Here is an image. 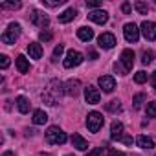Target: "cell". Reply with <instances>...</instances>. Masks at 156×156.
Wrapping results in <instances>:
<instances>
[{
    "instance_id": "38",
    "label": "cell",
    "mask_w": 156,
    "mask_h": 156,
    "mask_svg": "<svg viewBox=\"0 0 156 156\" xmlns=\"http://www.w3.org/2000/svg\"><path fill=\"white\" fill-rule=\"evenodd\" d=\"M108 156H127L125 152H121V151H116V149H112L110 152H108Z\"/></svg>"
},
{
    "instance_id": "14",
    "label": "cell",
    "mask_w": 156,
    "mask_h": 156,
    "mask_svg": "<svg viewBox=\"0 0 156 156\" xmlns=\"http://www.w3.org/2000/svg\"><path fill=\"white\" fill-rule=\"evenodd\" d=\"M119 62H121V64L127 68V72H129V70L132 68V64H134V51L129 50V48L123 50V51H121V59H119Z\"/></svg>"
},
{
    "instance_id": "13",
    "label": "cell",
    "mask_w": 156,
    "mask_h": 156,
    "mask_svg": "<svg viewBox=\"0 0 156 156\" xmlns=\"http://www.w3.org/2000/svg\"><path fill=\"white\" fill-rule=\"evenodd\" d=\"M79 90H81L79 79H70V81H66V85H64V94H66V96L75 98L77 94H79Z\"/></svg>"
},
{
    "instance_id": "27",
    "label": "cell",
    "mask_w": 156,
    "mask_h": 156,
    "mask_svg": "<svg viewBox=\"0 0 156 156\" xmlns=\"http://www.w3.org/2000/svg\"><path fill=\"white\" fill-rule=\"evenodd\" d=\"M134 81H136L138 85H141V83H145V81H147V73H145L143 70H140V72H136V73H134Z\"/></svg>"
},
{
    "instance_id": "22",
    "label": "cell",
    "mask_w": 156,
    "mask_h": 156,
    "mask_svg": "<svg viewBox=\"0 0 156 156\" xmlns=\"http://www.w3.org/2000/svg\"><path fill=\"white\" fill-rule=\"evenodd\" d=\"M17 107H19V112H22V114L30 112V101H28V98L26 96H19L17 98Z\"/></svg>"
},
{
    "instance_id": "21",
    "label": "cell",
    "mask_w": 156,
    "mask_h": 156,
    "mask_svg": "<svg viewBox=\"0 0 156 156\" xmlns=\"http://www.w3.org/2000/svg\"><path fill=\"white\" fill-rule=\"evenodd\" d=\"M136 145L140 149H152L154 147V141L151 138H147V136H138L136 138Z\"/></svg>"
},
{
    "instance_id": "1",
    "label": "cell",
    "mask_w": 156,
    "mask_h": 156,
    "mask_svg": "<svg viewBox=\"0 0 156 156\" xmlns=\"http://www.w3.org/2000/svg\"><path fill=\"white\" fill-rule=\"evenodd\" d=\"M62 88H64V87H62L59 81H51V83L48 85L46 92H42V101H44L46 105H55L57 99H59L61 94H62Z\"/></svg>"
},
{
    "instance_id": "11",
    "label": "cell",
    "mask_w": 156,
    "mask_h": 156,
    "mask_svg": "<svg viewBox=\"0 0 156 156\" xmlns=\"http://www.w3.org/2000/svg\"><path fill=\"white\" fill-rule=\"evenodd\" d=\"M88 19L92 20V22H96V24H107L108 22V13L107 11H103V9H94V11H90L88 13Z\"/></svg>"
},
{
    "instance_id": "18",
    "label": "cell",
    "mask_w": 156,
    "mask_h": 156,
    "mask_svg": "<svg viewBox=\"0 0 156 156\" xmlns=\"http://www.w3.org/2000/svg\"><path fill=\"white\" fill-rule=\"evenodd\" d=\"M28 53L31 59H41L42 57V46L39 42H30L28 44Z\"/></svg>"
},
{
    "instance_id": "33",
    "label": "cell",
    "mask_w": 156,
    "mask_h": 156,
    "mask_svg": "<svg viewBox=\"0 0 156 156\" xmlns=\"http://www.w3.org/2000/svg\"><path fill=\"white\" fill-rule=\"evenodd\" d=\"M151 61H152V51H151V50L143 51V55H141V62H143V64H149Z\"/></svg>"
},
{
    "instance_id": "25",
    "label": "cell",
    "mask_w": 156,
    "mask_h": 156,
    "mask_svg": "<svg viewBox=\"0 0 156 156\" xmlns=\"http://www.w3.org/2000/svg\"><path fill=\"white\" fill-rule=\"evenodd\" d=\"M20 2H19V0H17V2H2V4H0V8H2V9H20Z\"/></svg>"
},
{
    "instance_id": "10",
    "label": "cell",
    "mask_w": 156,
    "mask_h": 156,
    "mask_svg": "<svg viewBox=\"0 0 156 156\" xmlns=\"http://www.w3.org/2000/svg\"><path fill=\"white\" fill-rule=\"evenodd\" d=\"M98 83H99V87L103 88V92H107V94H110V92L116 88V81H114L112 75H101L99 79H98Z\"/></svg>"
},
{
    "instance_id": "30",
    "label": "cell",
    "mask_w": 156,
    "mask_h": 156,
    "mask_svg": "<svg viewBox=\"0 0 156 156\" xmlns=\"http://www.w3.org/2000/svg\"><path fill=\"white\" fill-rule=\"evenodd\" d=\"M42 4L48 6V8H57V6L64 4V0H42Z\"/></svg>"
},
{
    "instance_id": "37",
    "label": "cell",
    "mask_w": 156,
    "mask_h": 156,
    "mask_svg": "<svg viewBox=\"0 0 156 156\" xmlns=\"http://www.w3.org/2000/svg\"><path fill=\"white\" fill-rule=\"evenodd\" d=\"M87 6L96 9V8H99V6H101V2H99V0H88V2H87Z\"/></svg>"
},
{
    "instance_id": "36",
    "label": "cell",
    "mask_w": 156,
    "mask_h": 156,
    "mask_svg": "<svg viewBox=\"0 0 156 156\" xmlns=\"http://www.w3.org/2000/svg\"><path fill=\"white\" fill-rule=\"evenodd\" d=\"M114 70H116L118 73H121V75H125V73H127V68H125L121 62H116V64H114Z\"/></svg>"
},
{
    "instance_id": "24",
    "label": "cell",
    "mask_w": 156,
    "mask_h": 156,
    "mask_svg": "<svg viewBox=\"0 0 156 156\" xmlns=\"http://www.w3.org/2000/svg\"><path fill=\"white\" fill-rule=\"evenodd\" d=\"M134 9H136L140 15H147V11H149L147 4H145V2H140V0H138V2H134Z\"/></svg>"
},
{
    "instance_id": "32",
    "label": "cell",
    "mask_w": 156,
    "mask_h": 156,
    "mask_svg": "<svg viewBox=\"0 0 156 156\" xmlns=\"http://www.w3.org/2000/svg\"><path fill=\"white\" fill-rule=\"evenodd\" d=\"M62 51H64V46H62V44H57L55 50H53V61H57V59L62 55Z\"/></svg>"
},
{
    "instance_id": "34",
    "label": "cell",
    "mask_w": 156,
    "mask_h": 156,
    "mask_svg": "<svg viewBox=\"0 0 156 156\" xmlns=\"http://www.w3.org/2000/svg\"><path fill=\"white\" fill-rule=\"evenodd\" d=\"M105 152H103V149L101 147H96V149H92L90 152H87V156H103Z\"/></svg>"
},
{
    "instance_id": "43",
    "label": "cell",
    "mask_w": 156,
    "mask_h": 156,
    "mask_svg": "<svg viewBox=\"0 0 156 156\" xmlns=\"http://www.w3.org/2000/svg\"><path fill=\"white\" fill-rule=\"evenodd\" d=\"M46 156H48V154H46Z\"/></svg>"
},
{
    "instance_id": "39",
    "label": "cell",
    "mask_w": 156,
    "mask_h": 156,
    "mask_svg": "<svg viewBox=\"0 0 156 156\" xmlns=\"http://www.w3.org/2000/svg\"><path fill=\"white\" fill-rule=\"evenodd\" d=\"M121 9H123V13H130V4H129V2H125V4L121 6Z\"/></svg>"
},
{
    "instance_id": "5",
    "label": "cell",
    "mask_w": 156,
    "mask_h": 156,
    "mask_svg": "<svg viewBox=\"0 0 156 156\" xmlns=\"http://www.w3.org/2000/svg\"><path fill=\"white\" fill-rule=\"evenodd\" d=\"M81 62H83V53L75 51V50H70V51L66 53L64 61H62L64 68H73V66H79Z\"/></svg>"
},
{
    "instance_id": "4",
    "label": "cell",
    "mask_w": 156,
    "mask_h": 156,
    "mask_svg": "<svg viewBox=\"0 0 156 156\" xmlns=\"http://www.w3.org/2000/svg\"><path fill=\"white\" fill-rule=\"evenodd\" d=\"M103 114H99V112H90L88 116H87V127H88V130L90 132H98L101 127H103Z\"/></svg>"
},
{
    "instance_id": "15",
    "label": "cell",
    "mask_w": 156,
    "mask_h": 156,
    "mask_svg": "<svg viewBox=\"0 0 156 156\" xmlns=\"http://www.w3.org/2000/svg\"><path fill=\"white\" fill-rule=\"evenodd\" d=\"M72 145H73L77 151H87V149H88V141H87L81 134H73V136H72Z\"/></svg>"
},
{
    "instance_id": "3",
    "label": "cell",
    "mask_w": 156,
    "mask_h": 156,
    "mask_svg": "<svg viewBox=\"0 0 156 156\" xmlns=\"http://www.w3.org/2000/svg\"><path fill=\"white\" fill-rule=\"evenodd\" d=\"M19 35H20V26L19 24H15V22H11L9 26H8V30L2 33V42L4 44H15V41L19 39Z\"/></svg>"
},
{
    "instance_id": "20",
    "label": "cell",
    "mask_w": 156,
    "mask_h": 156,
    "mask_svg": "<svg viewBox=\"0 0 156 156\" xmlns=\"http://www.w3.org/2000/svg\"><path fill=\"white\" fill-rule=\"evenodd\" d=\"M15 62H17V70H19L20 73H28V72H30V62H28V59H26L24 55H19Z\"/></svg>"
},
{
    "instance_id": "35",
    "label": "cell",
    "mask_w": 156,
    "mask_h": 156,
    "mask_svg": "<svg viewBox=\"0 0 156 156\" xmlns=\"http://www.w3.org/2000/svg\"><path fill=\"white\" fill-rule=\"evenodd\" d=\"M0 66H2L4 70L9 66V57L8 55H0Z\"/></svg>"
},
{
    "instance_id": "29",
    "label": "cell",
    "mask_w": 156,
    "mask_h": 156,
    "mask_svg": "<svg viewBox=\"0 0 156 156\" xmlns=\"http://www.w3.org/2000/svg\"><path fill=\"white\" fill-rule=\"evenodd\" d=\"M147 116L149 118H156V101H151L147 105Z\"/></svg>"
},
{
    "instance_id": "28",
    "label": "cell",
    "mask_w": 156,
    "mask_h": 156,
    "mask_svg": "<svg viewBox=\"0 0 156 156\" xmlns=\"http://www.w3.org/2000/svg\"><path fill=\"white\" fill-rule=\"evenodd\" d=\"M143 99H145V96H143V94H136V96H134L132 103H134V108H136V110H138V108H141V103H143Z\"/></svg>"
},
{
    "instance_id": "7",
    "label": "cell",
    "mask_w": 156,
    "mask_h": 156,
    "mask_svg": "<svg viewBox=\"0 0 156 156\" xmlns=\"http://www.w3.org/2000/svg\"><path fill=\"white\" fill-rule=\"evenodd\" d=\"M85 99H87V103H88V105H98V103H99V99H101V92H99L96 87L88 85V87L85 88Z\"/></svg>"
},
{
    "instance_id": "6",
    "label": "cell",
    "mask_w": 156,
    "mask_h": 156,
    "mask_svg": "<svg viewBox=\"0 0 156 156\" xmlns=\"http://www.w3.org/2000/svg\"><path fill=\"white\" fill-rule=\"evenodd\" d=\"M123 35H125V39H127L129 42H138V39H140V30H138V26H136L134 22H129V24H125V28H123Z\"/></svg>"
},
{
    "instance_id": "16",
    "label": "cell",
    "mask_w": 156,
    "mask_h": 156,
    "mask_svg": "<svg viewBox=\"0 0 156 156\" xmlns=\"http://www.w3.org/2000/svg\"><path fill=\"white\" fill-rule=\"evenodd\" d=\"M110 138L112 140H121L123 138V123L121 121H114L110 125Z\"/></svg>"
},
{
    "instance_id": "17",
    "label": "cell",
    "mask_w": 156,
    "mask_h": 156,
    "mask_svg": "<svg viewBox=\"0 0 156 156\" xmlns=\"http://www.w3.org/2000/svg\"><path fill=\"white\" fill-rule=\"evenodd\" d=\"M77 37H79L83 42H90V41L94 39V30H92V28H87V26H83V28H79V30H77Z\"/></svg>"
},
{
    "instance_id": "26",
    "label": "cell",
    "mask_w": 156,
    "mask_h": 156,
    "mask_svg": "<svg viewBox=\"0 0 156 156\" xmlns=\"http://www.w3.org/2000/svg\"><path fill=\"white\" fill-rule=\"evenodd\" d=\"M107 110H108V112H119V110H121L119 101H118V99H112V101L107 105Z\"/></svg>"
},
{
    "instance_id": "9",
    "label": "cell",
    "mask_w": 156,
    "mask_h": 156,
    "mask_svg": "<svg viewBox=\"0 0 156 156\" xmlns=\"http://www.w3.org/2000/svg\"><path fill=\"white\" fill-rule=\"evenodd\" d=\"M141 33L147 41H156V22H151V20L141 22Z\"/></svg>"
},
{
    "instance_id": "12",
    "label": "cell",
    "mask_w": 156,
    "mask_h": 156,
    "mask_svg": "<svg viewBox=\"0 0 156 156\" xmlns=\"http://www.w3.org/2000/svg\"><path fill=\"white\" fill-rule=\"evenodd\" d=\"M98 42H99V48H103V50H110V48L116 46V37H114L112 33H103V35L98 37Z\"/></svg>"
},
{
    "instance_id": "41",
    "label": "cell",
    "mask_w": 156,
    "mask_h": 156,
    "mask_svg": "<svg viewBox=\"0 0 156 156\" xmlns=\"http://www.w3.org/2000/svg\"><path fill=\"white\" fill-rule=\"evenodd\" d=\"M151 85L156 88V72H152V75H151Z\"/></svg>"
},
{
    "instance_id": "2",
    "label": "cell",
    "mask_w": 156,
    "mask_h": 156,
    "mask_svg": "<svg viewBox=\"0 0 156 156\" xmlns=\"http://www.w3.org/2000/svg\"><path fill=\"white\" fill-rule=\"evenodd\" d=\"M66 132H62L59 127H50L46 130V141L51 143V145H62L66 141Z\"/></svg>"
},
{
    "instance_id": "31",
    "label": "cell",
    "mask_w": 156,
    "mask_h": 156,
    "mask_svg": "<svg viewBox=\"0 0 156 156\" xmlns=\"http://www.w3.org/2000/svg\"><path fill=\"white\" fill-rule=\"evenodd\" d=\"M39 39H41L42 42H48V41H51V31H48V30L41 31V33H39Z\"/></svg>"
},
{
    "instance_id": "40",
    "label": "cell",
    "mask_w": 156,
    "mask_h": 156,
    "mask_svg": "<svg viewBox=\"0 0 156 156\" xmlns=\"http://www.w3.org/2000/svg\"><path fill=\"white\" fill-rule=\"evenodd\" d=\"M121 141H123V143H127V145H132V138H130V136H123V138H121Z\"/></svg>"
},
{
    "instance_id": "42",
    "label": "cell",
    "mask_w": 156,
    "mask_h": 156,
    "mask_svg": "<svg viewBox=\"0 0 156 156\" xmlns=\"http://www.w3.org/2000/svg\"><path fill=\"white\" fill-rule=\"evenodd\" d=\"M2 156H15V154H13V152H11V151H6V152H4V154H2Z\"/></svg>"
},
{
    "instance_id": "23",
    "label": "cell",
    "mask_w": 156,
    "mask_h": 156,
    "mask_svg": "<svg viewBox=\"0 0 156 156\" xmlns=\"http://www.w3.org/2000/svg\"><path fill=\"white\" fill-rule=\"evenodd\" d=\"M48 121V114L44 110H35L33 112V123L35 125H44Z\"/></svg>"
},
{
    "instance_id": "19",
    "label": "cell",
    "mask_w": 156,
    "mask_h": 156,
    "mask_svg": "<svg viewBox=\"0 0 156 156\" xmlns=\"http://www.w3.org/2000/svg\"><path fill=\"white\" fill-rule=\"evenodd\" d=\"M75 15H77V11H75L73 8H70V9H66V11H62V13L59 15V22H61V24L72 22V20L75 19Z\"/></svg>"
},
{
    "instance_id": "8",
    "label": "cell",
    "mask_w": 156,
    "mask_h": 156,
    "mask_svg": "<svg viewBox=\"0 0 156 156\" xmlns=\"http://www.w3.org/2000/svg\"><path fill=\"white\" fill-rule=\"evenodd\" d=\"M30 20H31L35 26H41V28H44V26H48V22H50V17H48L46 13L39 11V9H33V11H31V15H30Z\"/></svg>"
}]
</instances>
